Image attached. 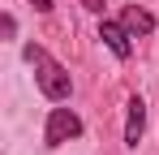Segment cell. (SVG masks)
Returning a JSON list of instances; mask_svg holds the SVG:
<instances>
[{
  "instance_id": "5",
  "label": "cell",
  "mask_w": 159,
  "mask_h": 155,
  "mask_svg": "<svg viewBox=\"0 0 159 155\" xmlns=\"http://www.w3.org/2000/svg\"><path fill=\"white\" fill-rule=\"evenodd\" d=\"M120 26H125V30H129L133 39H138V35H151V30H155V17H151L146 9H138V4H129V9L120 13Z\"/></svg>"
},
{
  "instance_id": "3",
  "label": "cell",
  "mask_w": 159,
  "mask_h": 155,
  "mask_svg": "<svg viewBox=\"0 0 159 155\" xmlns=\"http://www.w3.org/2000/svg\"><path fill=\"white\" fill-rule=\"evenodd\" d=\"M99 39H103V43L116 52L120 60H129V52H133V43H129V39H133V35H129L120 22H103V26H99Z\"/></svg>"
},
{
  "instance_id": "6",
  "label": "cell",
  "mask_w": 159,
  "mask_h": 155,
  "mask_svg": "<svg viewBox=\"0 0 159 155\" xmlns=\"http://www.w3.org/2000/svg\"><path fill=\"white\" fill-rule=\"evenodd\" d=\"M30 4H34L39 13H48V9H52V0H30Z\"/></svg>"
},
{
  "instance_id": "4",
  "label": "cell",
  "mask_w": 159,
  "mask_h": 155,
  "mask_svg": "<svg viewBox=\"0 0 159 155\" xmlns=\"http://www.w3.org/2000/svg\"><path fill=\"white\" fill-rule=\"evenodd\" d=\"M142 129H146V103L133 95L129 99V121H125V142H129V147L142 142Z\"/></svg>"
},
{
  "instance_id": "1",
  "label": "cell",
  "mask_w": 159,
  "mask_h": 155,
  "mask_svg": "<svg viewBox=\"0 0 159 155\" xmlns=\"http://www.w3.org/2000/svg\"><path fill=\"white\" fill-rule=\"evenodd\" d=\"M26 60L30 69H34V82H39V91L48 95V99H69V91H73V78H69V69L56 60L48 48H39V43H26Z\"/></svg>"
},
{
  "instance_id": "2",
  "label": "cell",
  "mask_w": 159,
  "mask_h": 155,
  "mask_svg": "<svg viewBox=\"0 0 159 155\" xmlns=\"http://www.w3.org/2000/svg\"><path fill=\"white\" fill-rule=\"evenodd\" d=\"M78 134H82L78 112H69V108H52L48 129H43V142H48V147H60V142H69V138H78Z\"/></svg>"
}]
</instances>
